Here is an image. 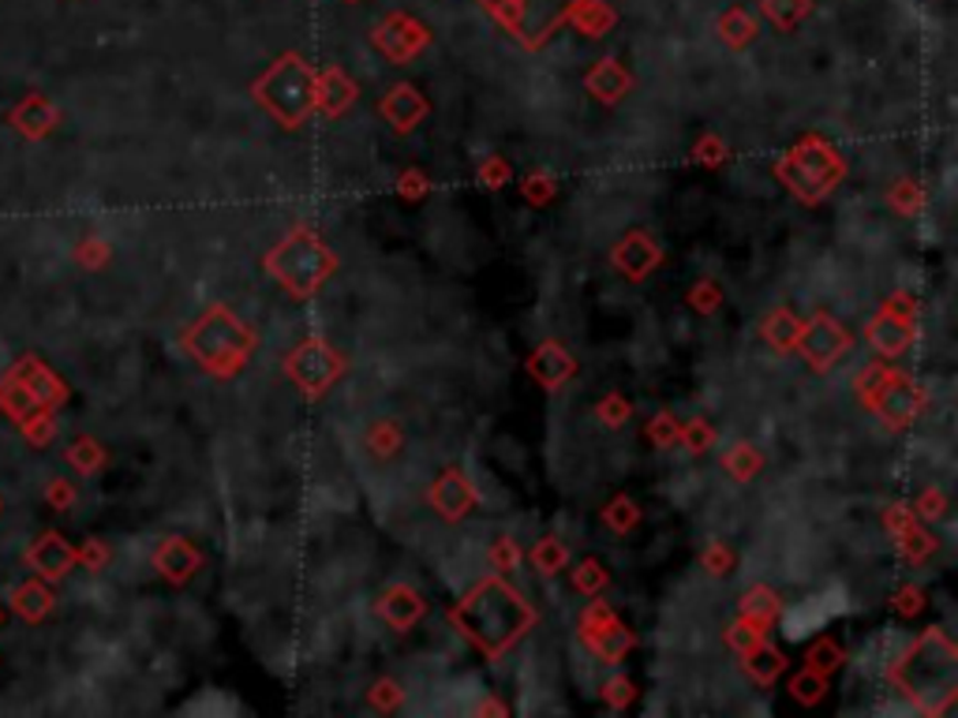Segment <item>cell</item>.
Returning a JSON list of instances; mask_svg holds the SVG:
<instances>
[]
</instances>
